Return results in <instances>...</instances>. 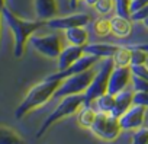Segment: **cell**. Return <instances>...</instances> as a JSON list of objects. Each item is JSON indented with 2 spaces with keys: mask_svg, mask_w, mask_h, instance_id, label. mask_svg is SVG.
Instances as JSON below:
<instances>
[{
  "mask_svg": "<svg viewBox=\"0 0 148 144\" xmlns=\"http://www.w3.org/2000/svg\"><path fill=\"white\" fill-rule=\"evenodd\" d=\"M2 16L3 19L8 22L12 34H13V54L15 58H22L26 52V47L28 42L31 39V37L41 29L42 26H47V21H28L23 19L21 16H18L13 10H10V8H2Z\"/></svg>",
  "mask_w": 148,
  "mask_h": 144,
  "instance_id": "6da1fadb",
  "label": "cell"
},
{
  "mask_svg": "<svg viewBox=\"0 0 148 144\" xmlns=\"http://www.w3.org/2000/svg\"><path fill=\"white\" fill-rule=\"evenodd\" d=\"M60 83H61L60 79H57L52 74H49L42 82L34 85L29 89V92L26 93V96L23 98V101L16 108L15 118L16 119H21L25 115H28L29 112H32V111L44 106L47 102H49L54 98V95H55Z\"/></svg>",
  "mask_w": 148,
  "mask_h": 144,
  "instance_id": "7a4b0ae2",
  "label": "cell"
},
{
  "mask_svg": "<svg viewBox=\"0 0 148 144\" xmlns=\"http://www.w3.org/2000/svg\"><path fill=\"white\" fill-rule=\"evenodd\" d=\"M86 105L84 101V93H79V95H68L60 99L58 106L42 121V124L39 125L38 131H36V138H41L54 124L74 115L76 112H80V109Z\"/></svg>",
  "mask_w": 148,
  "mask_h": 144,
  "instance_id": "3957f363",
  "label": "cell"
},
{
  "mask_svg": "<svg viewBox=\"0 0 148 144\" xmlns=\"http://www.w3.org/2000/svg\"><path fill=\"white\" fill-rule=\"evenodd\" d=\"M96 74V71L92 68L86 70V71H82V73H77V74H73L64 80H61L54 98L55 99H61L64 96H68V95H79V93H84L87 90V88L90 86L93 77Z\"/></svg>",
  "mask_w": 148,
  "mask_h": 144,
  "instance_id": "277c9868",
  "label": "cell"
},
{
  "mask_svg": "<svg viewBox=\"0 0 148 144\" xmlns=\"http://www.w3.org/2000/svg\"><path fill=\"white\" fill-rule=\"evenodd\" d=\"M113 60L110 58H103V63L100 65V68L96 71V74L90 83V86L87 88V90L84 92V101L86 105H92L99 96H102L103 93L108 92V85H109V76L112 73L113 68Z\"/></svg>",
  "mask_w": 148,
  "mask_h": 144,
  "instance_id": "5b68a950",
  "label": "cell"
},
{
  "mask_svg": "<svg viewBox=\"0 0 148 144\" xmlns=\"http://www.w3.org/2000/svg\"><path fill=\"white\" fill-rule=\"evenodd\" d=\"M90 131L99 140L112 143L122 134V127H121L119 118H116L110 114L97 112V116H96Z\"/></svg>",
  "mask_w": 148,
  "mask_h": 144,
  "instance_id": "8992f818",
  "label": "cell"
},
{
  "mask_svg": "<svg viewBox=\"0 0 148 144\" xmlns=\"http://www.w3.org/2000/svg\"><path fill=\"white\" fill-rule=\"evenodd\" d=\"M29 42L32 44L34 50L38 51L41 55L49 58V60H57L64 50V41L58 34H49V35H32Z\"/></svg>",
  "mask_w": 148,
  "mask_h": 144,
  "instance_id": "52a82bcc",
  "label": "cell"
},
{
  "mask_svg": "<svg viewBox=\"0 0 148 144\" xmlns=\"http://www.w3.org/2000/svg\"><path fill=\"white\" fill-rule=\"evenodd\" d=\"M92 18L87 13H73L67 16H55L47 21V26L54 31H67L76 26H86L89 25Z\"/></svg>",
  "mask_w": 148,
  "mask_h": 144,
  "instance_id": "ba28073f",
  "label": "cell"
},
{
  "mask_svg": "<svg viewBox=\"0 0 148 144\" xmlns=\"http://www.w3.org/2000/svg\"><path fill=\"white\" fill-rule=\"evenodd\" d=\"M145 116H147V108L139 105H132L123 115L119 116L122 131H135L144 127Z\"/></svg>",
  "mask_w": 148,
  "mask_h": 144,
  "instance_id": "9c48e42d",
  "label": "cell"
},
{
  "mask_svg": "<svg viewBox=\"0 0 148 144\" xmlns=\"http://www.w3.org/2000/svg\"><path fill=\"white\" fill-rule=\"evenodd\" d=\"M132 71L131 67H119L113 65L112 73L109 76V85H108V93L116 95L121 90L126 89V86L131 83Z\"/></svg>",
  "mask_w": 148,
  "mask_h": 144,
  "instance_id": "30bf717a",
  "label": "cell"
},
{
  "mask_svg": "<svg viewBox=\"0 0 148 144\" xmlns=\"http://www.w3.org/2000/svg\"><path fill=\"white\" fill-rule=\"evenodd\" d=\"M100 58H97L95 55L84 54L83 57H80L76 63H74L71 67H68L64 71H57V73H52V76L57 77V79H60V80H64V79H67V77H70L73 74H77V73H82V71H86V70L92 68L95 64H97Z\"/></svg>",
  "mask_w": 148,
  "mask_h": 144,
  "instance_id": "8fae6325",
  "label": "cell"
},
{
  "mask_svg": "<svg viewBox=\"0 0 148 144\" xmlns=\"http://www.w3.org/2000/svg\"><path fill=\"white\" fill-rule=\"evenodd\" d=\"M83 55H84L83 47H79V45H68V47H64V50L61 51L60 57L57 58L58 71L67 70L68 67H71L74 63H76L80 57H83Z\"/></svg>",
  "mask_w": 148,
  "mask_h": 144,
  "instance_id": "7c38bea8",
  "label": "cell"
},
{
  "mask_svg": "<svg viewBox=\"0 0 148 144\" xmlns=\"http://www.w3.org/2000/svg\"><path fill=\"white\" fill-rule=\"evenodd\" d=\"M34 8L36 19L39 21H49L58 16L60 12L57 0H34Z\"/></svg>",
  "mask_w": 148,
  "mask_h": 144,
  "instance_id": "4fadbf2b",
  "label": "cell"
},
{
  "mask_svg": "<svg viewBox=\"0 0 148 144\" xmlns=\"http://www.w3.org/2000/svg\"><path fill=\"white\" fill-rule=\"evenodd\" d=\"M121 48V45H115V44H108V42H87L83 50L84 54L89 55H95L97 58H110L115 55V52Z\"/></svg>",
  "mask_w": 148,
  "mask_h": 144,
  "instance_id": "5bb4252c",
  "label": "cell"
},
{
  "mask_svg": "<svg viewBox=\"0 0 148 144\" xmlns=\"http://www.w3.org/2000/svg\"><path fill=\"white\" fill-rule=\"evenodd\" d=\"M134 105V89H123L119 93L115 95V106L110 112V115L119 118L121 115H123L131 106Z\"/></svg>",
  "mask_w": 148,
  "mask_h": 144,
  "instance_id": "9a60e30c",
  "label": "cell"
},
{
  "mask_svg": "<svg viewBox=\"0 0 148 144\" xmlns=\"http://www.w3.org/2000/svg\"><path fill=\"white\" fill-rule=\"evenodd\" d=\"M110 26H112V35L119 39L128 38L132 34V21L129 18L115 15L113 18H110Z\"/></svg>",
  "mask_w": 148,
  "mask_h": 144,
  "instance_id": "2e32d148",
  "label": "cell"
},
{
  "mask_svg": "<svg viewBox=\"0 0 148 144\" xmlns=\"http://www.w3.org/2000/svg\"><path fill=\"white\" fill-rule=\"evenodd\" d=\"M64 35H65V39L70 45H79V47H84L90 38V34L86 29V26L70 28V29L64 31Z\"/></svg>",
  "mask_w": 148,
  "mask_h": 144,
  "instance_id": "e0dca14e",
  "label": "cell"
},
{
  "mask_svg": "<svg viewBox=\"0 0 148 144\" xmlns=\"http://www.w3.org/2000/svg\"><path fill=\"white\" fill-rule=\"evenodd\" d=\"M0 144H25V140L12 127L0 124Z\"/></svg>",
  "mask_w": 148,
  "mask_h": 144,
  "instance_id": "ac0fdd59",
  "label": "cell"
},
{
  "mask_svg": "<svg viewBox=\"0 0 148 144\" xmlns=\"http://www.w3.org/2000/svg\"><path fill=\"white\" fill-rule=\"evenodd\" d=\"M132 57H131V65L136 64H147L148 63V44H138L131 45Z\"/></svg>",
  "mask_w": 148,
  "mask_h": 144,
  "instance_id": "d6986e66",
  "label": "cell"
},
{
  "mask_svg": "<svg viewBox=\"0 0 148 144\" xmlns=\"http://www.w3.org/2000/svg\"><path fill=\"white\" fill-rule=\"evenodd\" d=\"M97 116V111L92 108V105H84L82 109H80V114H79V124L83 127V128H87L90 130L95 119Z\"/></svg>",
  "mask_w": 148,
  "mask_h": 144,
  "instance_id": "ffe728a7",
  "label": "cell"
},
{
  "mask_svg": "<svg viewBox=\"0 0 148 144\" xmlns=\"http://www.w3.org/2000/svg\"><path fill=\"white\" fill-rule=\"evenodd\" d=\"M96 111L97 112H103V114H110L113 106H115V95L112 93H103L102 96H99L96 101Z\"/></svg>",
  "mask_w": 148,
  "mask_h": 144,
  "instance_id": "44dd1931",
  "label": "cell"
},
{
  "mask_svg": "<svg viewBox=\"0 0 148 144\" xmlns=\"http://www.w3.org/2000/svg\"><path fill=\"white\" fill-rule=\"evenodd\" d=\"M131 57H132V50L129 47H121L115 55L112 57L113 64L119 67H129L131 65Z\"/></svg>",
  "mask_w": 148,
  "mask_h": 144,
  "instance_id": "7402d4cb",
  "label": "cell"
},
{
  "mask_svg": "<svg viewBox=\"0 0 148 144\" xmlns=\"http://www.w3.org/2000/svg\"><path fill=\"white\" fill-rule=\"evenodd\" d=\"M93 31L97 37H108L112 34V26H110V19H106L105 16L96 19L93 22Z\"/></svg>",
  "mask_w": 148,
  "mask_h": 144,
  "instance_id": "603a6c76",
  "label": "cell"
},
{
  "mask_svg": "<svg viewBox=\"0 0 148 144\" xmlns=\"http://www.w3.org/2000/svg\"><path fill=\"white\" fill-rule=\"evenodd\" d=\"M115 15L131 19V0H115Z\"/></svg>",
  "mask_w": 148,
  "mask_h": 144,
  "instance_id": "cb8c5ba5",
  "label": "cell"
},
{
  "mask_svg": "<svg viewBox=\"0 0 148 144\" xmlns=\"http://www.w3.org/2000/svg\"><path fill=\"white\" fill-rule=\"evenodd\" d=\"M95 9L99 15L106 16L115 9V0H97V3L95 5Z\"/></svg>",
  "mask_w": 148,
  "mask_h": 144,
  "instance_id": "d4e9b609",
  "label": "cell"
},
{
  "mask_svg": "<svg viewBox=\"0 0 148 144\" xmlns=\"http://www.w3.org/2000/svg\"><path fill=\"white\" fill-rule=\"evenodd\" d=\"M131 144H148V127H141L132 132Z\"/></svg>",
  "mask_w": 148,
  "mask_h": 144,
  "instance_id": "484cf974",
  "label": "cell"
},
{
  "mask_svg": "<svg viewBox=\"0 0 148 144\" xmlns=\"http://www.w3.org/2000/svg\"><path fill=\"white\" fill-rule=\"evenodd\" d=\"M134 105H139L144 108H148V90H134Z\"/></svg>",
  "mask_w": 148,
  "mask_h": 144,
  "instance_id": "4316f807",
  "label": "cell"
},
{
  "mask_svg": "<svg viewBox=\"0 0 148 144\" xmlns=\"http://www.w3.org/2000/svg\"><path fill=\"white\" fill-rule=\"evenodd\" d=\"M132 74L148 80V64H136V65H129Z\"/></svg>",
  "mask_w": 148,
  "mask_h": 144,
  "instance_id": "83f0119b",
  "label": "cell"
},
{
  "mask_svg": "<svg viewBox=\"0 0 148 144\" xmlns=\"http://www.w3.org/2000/svg\"><path fill=\"white\" fill-rule=\"evenodd\" d=\"M131 83H132V89L135 92H139V90H148V80L145 79H141L135 74H132V79H131Z\"/></svg>",
  "mask_w": 148,
  "mask_h": 144,
  "instance_id": "f1b7e54d",
  "label": "cell"
},
{
  "mask_svg": "<svg viewBox=\"0 0 148 144\" xmlns=\"http://www.w3.org/2000/svg\"><path fill=\"white\" fill-rule=\"evenodd\" d=\"M145 18H148V5L144 6L142 9H139V10L131 13V21H132V22H142Z\"/></svg>",
  "mask_w": 148,
  "mask_h": 144,
  "instance_id": "f546056e",
  "label": "cell"
},
{
  "mask_svg": "<svg viewBox=\"0 0 148 144\" xmlns=\"http://www.w3.org/2000/svg\"><path fill=\"white\" fill-rule=\"evenodd\" d=\"M147 5H148V0H131V13L142 9Z\"/></svg>",
  "mask_w": 148,
  "mask_h": 144,
  "instance_id": "4dcf8cb0",
  "label": "cell"
},
{
  "mask_svg": "<svg viewBox=\"0 0 148 144\" xmlns=\"http://www.w3.org/2000/svg\"><path fill=\"white\" fill-rule=\"evenodd\" d=\"M84 3H86L87 6H92V8H95V5L97 3V0H84Z\"/></svg>",
  "mask_w": 148,
  "mask_h": 144,
  "instance_id": "1f68e13d",
  "label": "cell"
},
{
  "mask_svg": "<svg viewBox=\"0 0 148 144\" xmlns=\"http://www.w3.org/2000/svg\"><path fill=\"white\" fill-rule=\"evenodd\" d=\"M77 2H80V0H70V6H71V9H74L77 6Z\"/></svg>",
  "mask_w": 148,
  "mask_h": 144,
  "instance_id": "d6a6232c",
  "label": "cell"
},
{
  "mask_svg": "<svg viewBox=\"0 0 148 144\" xmlns=\"http://www.w3.org/2000/svg\"><path fill=\"white\" fill-rule=\"evenodd\" d=\"M142 23H144V26H145V28L148 29V18H145V19L142 21Z\"/></svg>",
  "mask_w": 148,
  "mask_h": 144,
  "instance_id": "836d02e7",
  "label": "cell"
},
{
  "mask_svg": "<svg viewBox=\"0 0 148 144\" xmlns=\"http://www.w3.org/2000/svg\"><path fill=\"white\" fill-rule=\"evenodd\" d=\"M2 18L3 16H2V9H0V21H2ZM0 28H2V25H0Z\"/></svg>",
  "mask_w": 148,
  "mask_h": 144,
  "instance_id": "e575fe53",
  "label": "cell"
},
{
  "mask_svg": "<svg viewBox=\"0 0 148 144\" xmlns=\"http://www.w3.org/2000/svg\"><path fill=\"white\" fill-rule=\"evenodd\" d=\"M147 64H148V63H147Z\"/></svg>",
  "mask_w": 148,
  "mask_h": 144,
  "instance_id": "d590c367",
  "label": "cell"
}]
</instances>
